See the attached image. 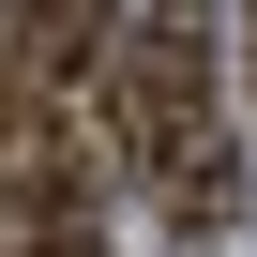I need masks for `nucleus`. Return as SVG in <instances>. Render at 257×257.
<instances>
[{"instance_id": "obj_1", "label": "nucleus", "mask_w": 257, "mask_h": 257, "mask_svg": "<svg viewBox=\"0 0 257 257\" xmlns=\"http://www.w3.org/2000/svg\"><path fill=\"white\" fill-rule=\"evenodd\" d=\"M106 152L182 227H227L242 152H227V31H212V0H152V16L106 46Z\"/></svg>"}, {"instance_id": "obj_2", "label": "nucleus", "mask_w": 257, "mask_h": 257, "mask_svg": "<svg viewBox=\"0 0 257 257\" xmlns=\"http://www.w3.org/2000/svg\"><path fill=\"white\" fill-rule=\"evenodd\" d=\"M242 76H257V0H242Z\"/></svg>"}]
</instances>
